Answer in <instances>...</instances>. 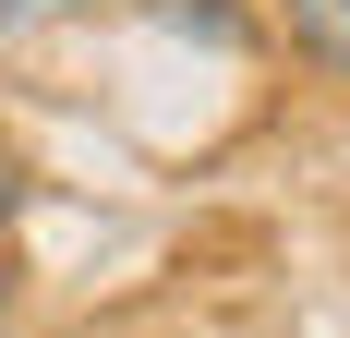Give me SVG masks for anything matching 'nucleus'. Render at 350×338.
<instances>
[{"label": "nucleus", "instance_id": "nucleus-1", "mask_svg": "<svg viewBox=\"0 0 350 338\" xmlns=\"http://www.w3.org/2000/svg\"><path fill=\"white\" fill-rule=\"evenodd\" d=\"M278 36H290L314 73H338V85H350V0H278Z\"/></svg>", "mask_w": 350, "mask_h": 338}, {"label": "nucleus", "instance_id": "nucleus-2", "mask_svg": "<svg viewBox=\"0 0 350 338\" xmlns=\"http://www.w3.org/2000/svg\"><path fill=\"white\" fill-rule=\"evenodd\" d=\"M12 194H25V169H12V145H0V218H12Z\"/></svg>", "mask_w": 350, "mask_h": 338}, {"label": "nucleus", "instance_id": "nucleus-3", "mask_svg": "<svg viewBox=\"0 0 350 338\" xmlns=\"http://www.w3.org/2000/svg\"><path fill=\"white\" fill-rule=\"evenodd\" d=\"M0 314H12V266H0Z\"/></svg>", "mask_w": 350, "mask_h": 338}]
</instances>
